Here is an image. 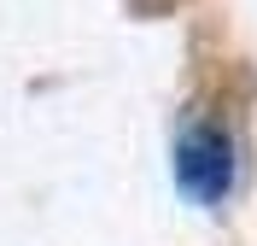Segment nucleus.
Segmentation results:
<instances>
[{
	"label": "nucleus",
	"instance_id": "obj_1",
	"mask_svg": "<svg viewBox=\"0 0 257 246\" xmlns=\"http://www.w3.org/2000/svg\"><path fill=\"white\" fill-rule=\"evenodd\" d=\"M176 182L181 194L205 199V205H216V199L234 188V141H228L222 123H187L176 141Z\"/></svg>",
	"mask_w": 257,
	"mask_h": 246
}]
</instances>
